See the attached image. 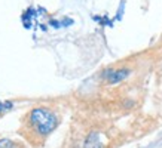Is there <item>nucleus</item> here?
Segmentation results:
<instances>
[{
  "label": "nucleus",
  "instance_id": "nucleus-4",
  "mask_svg": "<svg viewBox=\"0 0 162 148\" xmlns=\"http://www.w3.org/2000/svg\"><path fill=\"white\" fill-rule=\"evenodd\" d=\"M0 148H14V142L11 139H0Z\"/></svg>",
  "mask_w": 162,
  "mask_h": 148
},
{
  "label": "nucleus",
  "instance_id": "nucleus-7",
  "mask_svg": "<svg viewBox=\"0 0 162 148\" xmlns=\"http://www.w3.org/2000/svg\"><path fill=\"white\" fill-rule=\"evenodd\" d=\"M72 24H73V19H68V18H65V19H63V21H61V25H63V27L72 25Z\"/></svg>",
  "mask_w": 162,
  "mask_h": 148
},
{
  "label": "nucleus",
  "instance_id": "nucleus-5",
  "mask_svg": "<svg viewBox=\"0 0 162 148\" xmlns=\"http://www.w3.org/2000/svg\"><path fill=\"white\" fill-rule=\"evenodd\" d=\"M124 9H125V0H122L121 5H119V9H118V13H116V19H118V21H121V19H122Z\"/></svg>",
  "mask_w": 162,
  "mask_h": 148
},
{
  "label": "nucleus",
  "instance_id": "nucleus-1",
  "mask_svg": "<svg viewBox=\"0 0 162 148\" xmlns=\"http://www.w3.org/2000/svg\"><path fill=\"white\" fill-rule=\"evenodd\" d=\"M30 121L40 135L51 133L58 125L55 114L48 108H34L30 114Z\"/></svg>",
  "mask_w": 162,
  "mask_h": 148
},
{
  "label": "nucleus",
  "instance_id": "nucleus-3",
  "mask_svg": "<svg viewBox=\"0 0 162 148\" xmlns=\"http://www.w3.org/2000/svg\"><path fill=\"white\" fill-rule=\"evenodd\" d=\"M129 70L128 68H122V70H118V71H113V74L107 79L109 80V83L110 85H116V83H119V82H122L124 79H126L128 76H129Z\"/></svg>",
  "mask_w": 162,
  "mask_h": 148
},
{
  "label": "nucleus",
  "instance_id": "nucleus-2",
  "mask_svg": "<svg viewBox=\"0 0 162 148\" xmlns=\"http://www.w3.org/2000/svg\"><path fill=\"white\" fill-rule=\"evenodd\" d=\"M85 148H103L101 135L98 132H91L85 141Z\"/></svg>",
  "mask_w": 162,
  "mask_h": 148
},
{
  "label": "nucleus",
  "instance_id": "nucleus-6",
  "mask_svg": "<svg viewBox=\"0 0 162 148\" xmlns=\"http://www.w3.org/2000/svg\"><path fill=\"white\" fill-rule=\"evenodd\" d=\"M49 24H51L52 27H55V28L63 27V25H61V22H60V21H57V19H51V21H49Z\"/></svg>",
  "mask_w": 162,
  "mask_h": 148
}]
</instances>
